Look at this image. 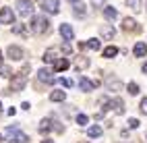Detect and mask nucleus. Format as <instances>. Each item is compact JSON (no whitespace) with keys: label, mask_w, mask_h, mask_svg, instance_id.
Here are the masks:
<instances>
[{"label":"nucleus","mask_w":147,"mask_h":143,"mask_svg":"<svg viewBox=\"0 0 147 143\" xmlns=\"http://www.w3.org/2000/svg\"><path fill=\"white\" fill-rule=\"evenodd\" d=\"M31 71V66L25 64L23 66V71H19L17 75H13V79H11V89L13 91H23L25 89V83H27V73Z\"/></svg>","instance_id":"obj_1"},{"label":"nucleus","mask_w":147,"mask_h":143,"mask_svg":"<svg viewBox=\"0 0 147 143\" xmlns=\"http://www.w3.org/2000/svg\"><path fill=\"white\" fill-rule=\"evenodd\" d=\"M29 27H31V31H33V33L42 35V33H46L48 29H50V21L46 19V15H37V17H33V19H31Z\"/></svg>","instance_id":"obj_2"},{"label":"nucleus","mask_w":147,"mask_h":143,"mask_svg":"<svg viewBox=\"0 0 147 143\" xmlns=\"http://www.w3.org/2000/svg\"><path fill=\"white\" fill-rule=\"evenodd\" d=\"M4 141H8V143H27L29 137L25 135V133H21L17 127H8L4 131Z\"/></svg>","instance_id":"obj_3"},{"label":"nucleus","mask_w":147,"mask_h":143,"mask_svg":"<svg viewBox=\"0 0 147 143\" xmlns=\"http://www.w3.org/2000/svg\"><path fill=\"white\" fill-rule=\"evenodd\" d=\"M17 13H19V17L29 19L33 15V2L31 0H19L17 2Z\"/></svg>","instance_id":"obj_4"},{"label":"nucleus","mask_w":147,"mask_h":143,"mask_svg":"<svg viewBox=\"0 0 147 143\" xmlns=\"http://www.w3.org/2000/svg\"><path fill=\"white\" fill-rule=\"evenodd\" d=\"M42 11L48 15H56L60 11V0H42Z\"/></svg>","instance_id":"obj_5"},{"label":"nucleus","mask_w":147,"mask_h":143,"mask_svg":"<svg viewBox=\"0 0 147 143\" xmlns=\"http://www.w3.org/2000/svg\"><path fill=\"white\" fill-rule=\"evenodd\" d=\"M6 56H8L11 60H21L23 56H25V52H23L21 46H13V44H11V46L6 48Z\"/></svg>","instance_id":"obj_6"},{"label":"nucleus","mask_w":147,"mask_h":143,"mask_svg":"<svg viewBox=\"0 0 147 143\" xmlns=\"http://www.w3.org/2000/svg\"><path fill=\"white\" fill-rule=\"evenodd\" d=\"M97 85H100V81H91V79H87V77H79V87H81V91H85V93L93 91Z\"/></svg>","instance_id":"obj_7"},{"label":"nucleus","mask_w":147,"mask_h":143,"mask_svg":"<svg viewBox=\"0 0 147 143\" xmlns=\"http://www.w3.org/2000/svg\"><path fill=\"white\" fill-rule=\"evenodd\" d=\"M0 23H15V13L11 6H2L0 8Z\"/></svg>","instance_id":"obj_8"},{"label":"nucleus","mask_w":147,"mask_h":143,"mask_svg":"<svg viewBox=\"0 0 147 143\" xmlns=\"http://www.w3.org/2000/svg\"><path fill=\"white\" fill-rule=\"evenodd\" d=\"M58 31H60V37H62L64 42H73L75 40V31H73V27L68 25V23H62Z\"/></svg>","instance_id":"obj_9"},{"label":"nucleus","mask_w":147,"mask_h":143,"mask_svg":"<svg viewBox=\"0 0 147 143\" xmlns=\"http://www.w3.org/2000/svg\"><path fill=\"white\" fill-rule=\"evenodd\" d=\"M108 108H110V110H114V114H118V116H122V114H124V102H122L120 98H114V100H110V104H108Z\"/></svg>","instance_id":"obj_10"},{"label":"nucleus","mask_w":147,"mask_h":143,"mask_svg":"<svg viewBox=\"0 0 147 143\" xmlns=\"http://www.w3.org/2000/svg\"><path fill=\"white\" fill-rule=\"evenodd\" d=\"M106 87H108V91H120V89H124V83L116 77H110L106 81Z\"/></svg>","instance_id":"obj_11"},{"label":"nucleus","mask_w":147,"mask_h":143,"mask_svg":"<svg viewBox=\"0 0 147 143\" xmlns=\"http://www.w3.org/2000/svg\"><path fill=\"white\" fill-rule=\"evenodd\" d=\"M37 79H40V81H46V83H54V75H52L50 69H46V66H44V69L37 71Z\"/></svg>","instance_id":"obj_12"},{"label":"nucleus","mask_w":147,"mask_h":143,"mask_svg":"<svg viewBox=\"0 0 147 143\" xmlns=\"http://www.w3.org/2000/svg\"><path fill=\"white\" fill-rule=\"evenodd\" d=\"M122 29H124V31H139L141 27H139V23H137L135 19H129V17H126L124 21H122Z\"/></svg>","instance_id":"obj_13"},{"label":"nucleus","mask_w":147,"mask_h":143,"mask_svg":"<svg viewBox=\"0 0 147 143\" xmlns=\"http://www.w3.org/2000/svg\"><path fill=\"white\" fill-rule=\"evenodd\" d=\"M100 35H102V40H112V37L116 35V29H114L112 25H102Z\"/></svg>","instance_id":"obj_14"},{"label":"nucleus","mask_w":147,"mask_h":143,"mask_svg":"<svg viewBox=\"0 0 147 143\" xmlns=\"http://www.w3.org/2000/svg\"><path fill=\"white\" fill-rule=\"evenodd\" d=\"M133 54H135V56H139V58L147 56V44H145V42H137L135 48H133Z\"/></svg>","instance_id":"obj_15"},{"label":"nucleus","mask_w":147,"mask_h":143,"mask_svg":"<svg viewBox=\"0 0 147 143\" xmlns=\"http://www.w3.org/2000/svg\"><path fill=\"white\" fill-rule=\"evenodd\" d=\"M58 52H60L58 48H50V50H46V54L42 56L44 62H56V60H58V56H56Z\"/></svg>","instance_id":"obj_16"},{"label":"nucleus","mask_w":147,"mask_h":143,"mask_svg":"<svg viewBox=\"0 0 147 143\" xmlns=\"http://www.w3.org/2000/svg\"><path fill=\"white\" fill-rule=\"evenodd\" d=\"M87 66H89V58L87 56H77L75 58V69L77 71H85Z\"/></svg>","instance_id":"obj_17"},{"label":"nucleus","mask_w":147,"mask_h":143,"mask_svg":"<svg viewBox=\"0 0 147 143\" xmlns=\"http://www.w3.org/2000/svg\"><path fill=\"white\" fill-rule=\"evenodd\" d=\"M54 129V120L52 118H44L42 122H40V133L44 135V133H50Z\"/></svg>","instance_id":"obj_18"},{"label":"nucleus","mask_w":147,"mask_h":143,"mask_svg":"<svg viewBox=\"0 0 147 143\" xmlns=\"http://www.w3.org/2000/svg\"><path fill=\"white\" fill-rule=\"evenodd\" d=\"M66 100V91L64 89H54L50 93V102H64Z\"/></svg>","instance_id":"obj_19"},{"label":"nucleus","mask_w":147,"mask_h":143,"mask_svg":"<svg viewBox=\"0 0 147 143\" xmlns=\"http://www.w3.org/2000/svg\"><path fill=\"white\" fill-rule=\"evenodd\" d=\"M116 17H118V11L114 6H104V19L106 21H114Z\"/></svg>","instance_id":"obj_20"},{"label":"nucleus","mask_w":147,"mask_h":143,"mask_svg":"<svg viewBox=\"0 0 147 143\" xmlns=\"http://www.w3.org/2000/svg\"><path fill=\"white\" fill-rule=\"evenodd\" d=\"M102 127H97V125H93V127H89V129H87V137H89V139H100L102 137Z\"/></svg>","instance_id":"obj_21"},{"label":"nucleus","mask_w":147,"mask_h":143,"mask_svg":"<svg viewBox=\"0 0 147 143\" xmlns=\"http://www.w3.org/2000/svg\"><path fill=\"white\" fill-rule=\"evenodd\" d=\"M68 66H71V62H68L66 58H58L56 62H54V71L56 73H62V71H66Z\"/></svg>","instance_id":"obj_22"},{"label":"nucleus","mask_w":147,"mask_h":143,"mask_svg":"<svg viewBox=\"0 0 147 143\" xmlns=\"http://www.w3.org/2000/svg\"><path fill=\"white\" fill-rule=\"evenodd\" d=\"M73 13L75 15H79V17H85V4L81 2V0H79V2H73Z\"/></svg>","instance_id":"obj_23"},{"label":"nucleus","mask_w":147,"mask_h":143,"mask_svg":"<svg viewBox=\"0 0 147 143\" xmlns=\"http://www.w3.org/2000/svg\"><path fill=\"white\" fill-rule=\"evenodd\" d=\"M116 54H118V48H116V46H108V48H104V58H114Z\"/></svg>","instance_id":"obj_24"},{"label":"nucleus","mask_w":147,"mask_h":143,"mask_svg":"<svg viewBox=\"0 0 147 143\" xmlns=\"http://www.w3.org/2000/svg\"><path fill=\"white\" fill-rule=\"evenodd\" d=\"M85 46L89 48V50H95V52H97V50H102V42H100V40H95V37H93V40H89Z\"/></svg>","instance_id":"obj_25"},{"label":"nucleus","mask_w":147,"mask_h":143,"mask_svg":"<svg viewBox=\"0 0 147 143\" xmlns=\"http://www.w3.org/2000/svg\"><path fill=\"white\" fill-rule=\"evenodd\" d=\"M75 122H77V127H87V122H89V118H87V114H77Z\"/></svg>","instance_id":"obj_26"},{"label":"nucleus","mask_w":147,"mask_h":143,"mask_svg":"<svg viewBox=\"0 0 147 143\" xmlns=\"http://www.w3.org/2000/svg\"><path fill=\"white\" fill-rule=\"evenodd\" d=\"M126 4H129V8L131 11H141V0H126Z\"/></svg>","instance_id":"obj_27"},{"label":"nucleus","mask_w":147,"mask_h":143,"mask_svg":"<svg viewBox=\"0 0 147 143\" xmlns=\"http://www.w3.org/2000/svg\"><path fill=\"white\" fill-rule=\"evenodd\" d=\"M13 75V71L8 69V66H4V64H0V77H11Z\"/></svg>","instance_id":"obj_28"},{"label":"nucleus","mask_w":147,"mask_h":143,"mask_svg":"<svg viewBox=\"0 0 147 143\" xmlns=\"http://www.w3.org/2000/svg\"><path fill=\"white\" fill-rule=\"evenodd\" d=\"M13 31H15V33H19V35H27V31H25V27H23L21 23H17V25H13Z\"/></svg>","instance_id":"obj_29"},{"label":"nucleus","mask_w":147,"mask_h":143,"mask_svg":"<svg viewBox=\"0 0 147 143\" xmlns=\"http://www.w3.org/2000/svg\"><path fill=\"white\" fill-rule=\"evenodd\" d=\"M126 91H129L131 95H137V93H139V85H137V83H129V87H126Z\"/></svg>","instance_id":"obj_30"},{"label":"nucleus","mask_w":147,"mask_h":143,"mask_svg":"<svg viewBox=\"0 0 147 143\" xmlns=\"http://www.w3.org/2000/svg\"><path fill=\"white\" fill-rule=\"evenodd\" d=\"M139 110H141V114H145V116H147V98H143V100H141Z\"/></svg>","instance_id":"obj_31"},{"label":"nucleus","mask_w":147,"mask_h":143,"mask_svg":"<svg viewBox=\"0 0 147 143\" xmlns=\"http://www.w3.org/2000/svg\"><path fill=\"white\" fill-rule=\"evenodd\" d=\"M58 83H60L62 87H73V81H71V79H64V77L58 79Z\"/></svg>","instance_id":"obj_32"},{"label":"nucleus","mask_w":147,"mask_h":143,"mask_svg":"<svg viewBox=\"0 0 147 143\" xmlns=\"http://www.w3.org/2000/svg\"><path fill=\"white\" fill-rule=\"evenodd\" d=\"M60 52H64V54H71V46H68V42H64V44H62Z\"/></svg>","instance_id":"obj_33"},{"label":"nucleus","mask_w":147,"mask_h":143,"mask_svg":"<svg viewBox=\"0 0 147 143\" xmlns=\"http://www.w3.org/2000/svg\"><path fill=\"white\" fill-rule=\"evenodd\" d=\"M129 127L131 129H137V127H139V120H137V118H129Z\"/></svg>","instance_id":"obj_34"},{"label":"nucleus","mask_w":147,"mask_h":143,"mask_svg":"<svg viewBox=\"0 0 147 143\" xmlns=\"http://www.w3.org/2000/svg\"><path fill=\"white\" fill-rule=\"evenodd\" d=\"M93 6H106V0H91Z\"/></svg>","instance_id":"obj_35"},{"label":"nucleus","mask_w":147,"mask_h":143,"mask_svg":"<svg viewBox=\"0 0 147 143\" xmlns=\"http://www.w3.org/2000/svg\"><path fill=\"white\" fill-rule=\"evenodd\" d=\"M141 71H143V73H145V75H147V60H145V62H143V66H141Z\"/></svg>","instance_id":"obj_36"},{"label":"nucleus","mask_w":147,"mask_h":143,"mask_svg":"<svg viewBox=\"0 0 147 143\" xmlns=\"http://www.w3.org/2000/svg\"><path fill=\"white\" fill-rule=\"evenodd\" d=\"M42 143H54V141H52V139H44Z\"/></svg>","instance_id":"obj_37"},{"label":"nucleus","mask_w":147,"mask_h":143,"mask_svg":"<svg viewBox=\"0 0 147 143\" xmlns=\"http://www.w3.org/2000/svg\"><path fill=\"white\" fill-rule=\"evenodd\" d=\"M0 64H2V52H0Z\"/></svg>","instance_id":"obj_38"},{"label":"nucleus","mask_w":147,"mask_h":143,"mask_svg":"<svg viewBox=\"0 0 147 143\" xmlns=\"http://www.w3.org/2000/svg\"><path fill=\"white\" fill-rule=\"evenodd\" d=\"M0 112H2V104H0Z\"/></svg>","instance_id":"obj_39"},{"label":"nucleus","mask_w":147,"mask_h":143,"mask_svg":"<svg viewBox=\"0 0 147 143\" xmlns=\"http://www.w3.org/2000/svg\"><path fill=\"white\" fill-rule=\"evenodd\" d=\"M71 2H79V0H71Z\"/></svg>","instance_id":"obj_40"},{"label":"nucleus","mask_w":147,"mask_h":143,"mask_svg":"<svg viewBox=\"0 0 147 143\" xmlns=\"http://www.w3.org/2000/svg\"><path fill=\"white\" fill-rule=\"evenodd\" d=\"M145 139H147V133H145Z\"/></svg>","instance_id":"obj_41"}]
</instances>
